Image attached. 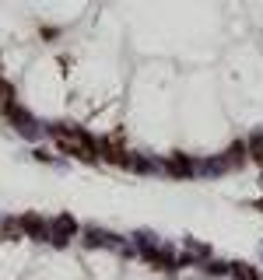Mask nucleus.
<instances>
[{
    "mask_svg": "<svg viewBox=\"0 0 263 280\" xmlns=\"http://www.w3.org/2000/svg\"><path fill=\"white\" fill-rule=\"evenodd\" d=\"M60 147H63L67 154L85 158V161H91V158H95V147L85 144V137H78V133H60Z\"/></svg>",
    "mask_w": 263,
    "mask_h": 280,
    "instance_id": "1",
    "label": "nucleus"
}]
</instances>
